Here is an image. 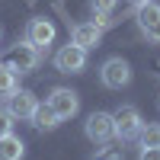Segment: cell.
<instances>
[{
  "label": "cell",
  "instance_id": "6da1fadb",
  "mask_svg": "<svg viewBox=\"0 0 160 160\" xmlns=\"http://www.w3.org/2000/svg\"><path fill=\"white\" fill-rule=\"evenodd\" d=\"M141 125H144V118H141V112H138V106H131V102L118 106V109L112 112V128H115V138H118V141L138 138Z\"/></svg>",
  "mask_w": 160,
  "mask_h": 160
},
{
  "label": "cell",
  "instance_id": "7a4b0ae2",
  "mask_svg": "<svg viewBox=\"0 0 160 160\" xmlns=\"http://www.w3.org/2000/svg\"><path fill=\"white\" fill-rule=\"evenodd\" d=\"M99 83L106 87V90H122V87H128L131 83V64L125 61V58H106L102 64H99Z\"/></svg>",
  "mask_w": 160,
  "mask_h": 160
},
{
  "label": "cell",
  "instance_id": "3957f363",
  "mask_svg": "<svg viewBox=\"0 0 160 160\" xmlns=\"http://www.w3.org/2000/svg\"><path fill=\"white\" fill-rule=\"evenodd\" d=\"M7 64H10L16 74H32L38 64H42V51H38L32 42H26V38H22V42H16V45L10 48Z\"/></svg>",
  "mask_w": 160,
  "mask_h": 160
},
{
  "label": "cell",
  "instance_id": "277c9868",
  "mask_svg": "<svg viewBox=\"0 0 160 160\" xmlns=\"http://www.w3.org/2000/svg\"><path fill=\"white\" fill-rule=\"evenodd\" d=\"M45 102L55 109V115L61 118V122H71V118L80 112V96H77L71 87H55V90L48 93Z\"/></svg>",
  "mask_w": 160,
  "mask_h": 160
},
{
  "label": "cell",
  "instance_id": "5b68a950",
  "mask_svg": "<svg viewBox=\"0 0 160 160\" xmlns=\"http://www.w3.org/2000/svg\"><path fill=\"white\" fill-rule=\"evenodd\" d=\"M83 68H87V48L68 42V45H61L55 51V71H61V74H83Z\"/></svg>",
  "mask_w": 160,
  "mask_h": 160
},
{
  "label": "cell",
  "instance_id": "8992f818",
  "mask_svg": "<svg viewBox=\"0 0 160 160\" xmlns=\"http://www.w3.org/2000/svg\"><path fill=\"white\" fill-rule=\"evenodd\" d=\"M83 131L93 144H109L115 138V128H112V112H90L87 122H83Z\"/></svg>",
  "mask_w": 160,
  "mask_h": 160
},
{
  "label": "cell",
  "instance_id": "52a82bcc",
  "mask_svg": "<svg viewBox=\"0 0 160 160\" xmlns=\"http://www.w3.org/2000/svg\"><path fill=\"white\" fill-rule=\"evenodd\" d=\"M26 42H32L38 51H48V45L55 42V22L45 16H32L26 22Z\"/></svg>",
  "mask_w": 160,
  "mask_h": 160
},
{
  "label": "cell",
  "instance_id": "ba28073f",
  "mask_svg": "<svg viewBox=\"0 0 160 160\" xmlns=\"http://www.w3.org/2000/svg\"><path fill=\"white\" fill-rule=\"evenodd\" d=\"M35 106H38V99H35L32 90H13L7 96V112L13 118H19V122H29L32 112H35Z\"/></svg>",
  "mask_w": 160,
  "mask_h": 160
},
{
  "label": "cell",
  "instance_id": "9c48e42d",
  "mask_svg": "<svg viewBox=\"0 0 160 160\" xmlns=\"http://www.w3.org/2000/svg\"><path fill=\"white\" fill-rule=\"evenodd\" d=\"M102 32H106V29H99L93 19H83V22H74V26H71V42L90 51V48H96V45H99Z\"/></svg>",
  "mask_w": 160,
  "mask_h": 160
},
{
  "label": "cell",
  "instance_id": "30bf717a",
  "mask_svg": "<svg viewBox=\"0 0 160 160\" xmlns=\"http://www.w3.org/2000/svg\"><path fill=\"white\" fill-rule=\"evenodd\" d=\"M131 16H135V22L141 26V29H151V26H157V22H160V3H157V0H144V3H135Z\"/></svg>",
  "mask_w": 160,
  "mask_h": 160
},
{
  "label": "cell",
  "instance_id": "8fae6325",
  "mask_svg": "<svg viewBox=\"0 0 160 160\" xmlns=\"http://www.w3.org/2000/svg\"><path fill=\"white\" fill-rule=\"evenodd\" d=\"M29 122H32V128H35V131H55V128L61 125V118L55 115V109H51L48 102H38Z\"/></svg>",
  "mask_w": 160,
  "mask_h": 160
},
{
  "label": "cell",
  "instance_id": "7c38bea8",
  "mask_svg": "<svg viewBox=\"0 0 160 160\" xmlns=\"http://www.w3.org/2000/svg\"><path fill=\"white\" fill-rule=\"evenodd\" d=\"M22 157H26V144L13 131L0 138V160H22Z\"/></svg>",
  "mask_w": 160,
  "mask_h": 160
},
{
  "label": "cell",
  "instance_id": "4fadbf2b",
  "mask_svg": "<svg viewBox=\"0 0 160 160\" xmlns=\"http://www.w3.org/2000/svg\"><path fill=\"white\" fill-rule=\"evenodd\" d=\"M13 90H19V74L13 71L7 61H0V96L7 99Z\"/></svg>",
  "mask_w": 160,
  "mask_h": 160
},
{
  "label": "cell",
  "instance_id": "5bb4252c",
  "mask_svg": "<svg viewBox=\"0 0 160 160\" xmlns=\"http://www.w3.org/2000/svg\"><path fill=\"white\" fill-rule=\"evenodd\" d=\"M138 144H141V148H160V125H157V122H154V125H141Z\"/></svg>",
  "mask_w": 160,
  "mask_h": 160
},
{
  "label": "cell",
  "instance_id": "9a60e30c",
  "mask_svg": "<svg viewBox=\"0 0 160 160\" xmlns=\"http://www.w3.org/2000/svg\"><path fill=\"white\" fill-rule=\"evenodd\" d=\"M118 3H122V0H90V10L102 13V16H112V13L118 10Z\"/></svg>",
  "mask_w": 160,
  "mask_h": 160
},
{
  "label": "cell",
  "instance_id": "2e32d148",
  "mask_svg": "<svg viewBox=\"0 0 160 160\" xmlns=\"http://www.w3.org/2000/svg\"><path fill=\"white\" fill-rule=\"evenodd\" d=\"M13 122H16V118H13V115L7 112V106H0V138L13 131Z\"/></svg>",
  "mask_w": 160,
  "mask_h": 160
},
{
  "label": "cell",
  "instance_id": "e0dca14e",
  "mask_svg": "<svg viewBox=\"0 0 160 160\" xmlns=\"http://www.w3.org/2000/svg\"><path fill=\"white\" fill-rule=\"evenodd\" d=\"M138 160H160V148H141Z\"/></svg>",
  "mask_w": 160,
  "mask_h": 160
},
{
  "label": "cell",
  "instance_id": "ac0fdd59",
  "mask_svg": "<svg viewBox=\"0 0 160 160\" xmlns=\"http://www.w3.org/2000/svg\"><path fill=\"white\" fill-rule=\"evenodd\" d=\"M144 35H148L151 42H160V22H157V26H151V29H144Z\"/></svg>",
  "mask_w": 160,
  "mask_h": 160
},
{
  "label": "cell",
  "instance_id": "d6986e66",
  "mask_svg": "<svg viewBox=\"0 0 160 160\" xmlns=\"http://www.w3.org/2000/svg\"><path fill=\"white\" fill-rule=\"evenodd\" d=\"M96 160H122V151H106V154H99Z\"/></svg>",
  "mask_w": 160,
  "mask_h": 160
},
{
  "label": "cell",
  "instance_id": "ffe728a7",
  "mask_svg": "<svg viewBox=\"0 0 160 160\" xmlns=\"http://www.w3.org/2000/svg\"><path fill=\"white\" fill-rule=\"evenodd\" d=\"M128 3H131V7H135V3H144V0H128Z\"/></svg>",
  "mask_w": 160,
  "mask_h": 160
},
{
  "label": "cell",
  "instance_id": "44dd1931",
  "mask_svg": "<svg viewBox=\"0 0 160 160\" xmlns=\"http://www.w3.org/2000/svg\"><path fill=\"white\" fill-rule=\"evenodd\" d=\"M157 106H160V99H157Z\"/></svg>",
  "mask_w": 160,
  "mask_h": 160
},
{
  "label": "cell",
  "instance_id": "7402d4cb",
  "mask_svg": "<svg viewBox=\"0 0 160 160\" xmlns=\"http://www.w3.org/2000/svg\"><path fill=\"white\" fill-rule=\"evenodd\" d=\"M0 32H3V29H0Z\"/></svg>",
  "mask_w": 160,
  "mask_h": 160
}]
</instances>
